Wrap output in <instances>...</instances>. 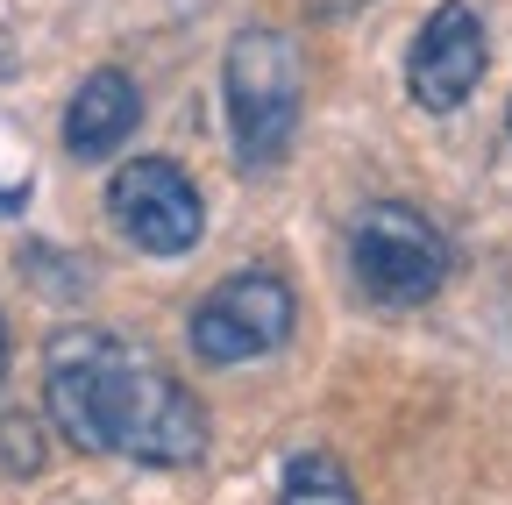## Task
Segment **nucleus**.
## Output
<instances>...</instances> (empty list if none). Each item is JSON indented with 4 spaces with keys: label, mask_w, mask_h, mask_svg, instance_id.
Returning <instances> with one entry per match:
<instances>
[{
    "label": "nucleus",
    "mask_w": 512,
    "mask_h": 505,
    "mask_svg": "<svg viewBox=\"0 0 512 505\" xmlns=\"http://www.w3.org/2000/svg\"><path fill=\"white\" fill-rule=\"evenodd\" d=\"M349 271L370 306H427L448 285V242L420 207L377 200L349 228Z\"/></svg>",
    "instance_id": "7ed1b4c3"
},
{
    "label": "nucleus",
    "mask_w": 512,
    "mask_h": 505,
    "mask_svg": "<svg viewBox=\"0 0 512 505\" xmlns=\"http://www.w3.org/2000/svg\"><path fill=\"white\" fill-rule=\"evenodd\" d=\"M292 321H299V299L278 271H235L192 306L185 335L200 363H256L292 342Z\"/></svg>",
    "instance_id": "20e7f679"
},
{
    "label": "nucleus",
    "mask_w": 512,
    "mask_h": 505,
    "mask_svg": "<svg viewBox=\"0 0 512 505\" xmlns=\"http://www.w3.org/2000/svg\"><path fill=\"white\" fill-rule=\"evenodd\" d=\"M278 505H363V498H356L349 470H342L328 449H306V456L285 463V491H278Z\"/></svg>",
    "instance_id": "6e6552de"
},
{
    "label": "nucleus",
    "mask_w": 512,
    "mask_h": 505,
    "mask_svg": "<svg viewBox=\"0 0 512 505\" xmlns=\"http://www.w3.org/2000/svg\"><path fill=\"white\" fill-rule=\"evenodd\" d=\"M43 406L57 420V434L86 456H128V463H200L207 449V413L178 377L150 356H136L114 335L72 328L50 342V370H43Z\"/></svg>",
    "instance_id": "f257e3e1"
},
{
    "label": "nucleus",
    "mask_w": 512,
    "mask_h": 505,
    "mask_svg": "<svg viewBox=\"0 0 512 505\" xmlns=\"http://www.w3.org/2000/svg\"><path fill=\"white\" fill-rule=\"evenodd\" d=\"M0 377H8V321H0Z\"/></svg>",
    "instance_id": "1a4fd4ad"
},
{
    "label": "nucleus",
    "mask_w": 512,
    "mask_h": 505,
    "mask_svg": "<svg viewBox=\"0 0 512 505\" xmlns=\"http://www.w3.org/2000/svg\"><path fill=\"white\" fill-rule=\"evenodd\" d=\"M107 214L114 228L150 249V257H185L192 242L207 235V207H200V185H192L171 157H136L107 178Z\"/></svg>",
    "instance_id": "39448f33"
},
{
    "label": "nucleus",
    "mask_w": 512,
    "mask_h": 505,
    "mask_svg": "<svg viewBox=\"0 0 512 505\" xmlns=\"http://www.w3.org/2000/svg\"><path fill=\"white\" fill-rule=\"evenodd\" d=\"M505 129H512V114H505Z\"/></svg>",
    "instance_id": "9d476101"
},
{
    "label": "nucleus",
    "mask_w": 512,
    "mask_h": 505,
    "mask_svg": "<svg viewBox=\"0 0 512 505\" xmlns=\"http://www.w3.org/2000/svg\"><path fill=\"white\" fill-rule=\"evenodd\" d=\"M228 129H235V164L242 171H278L292 136H299V107H306V72L299 50L278 29H242L228 43Z\"/></svg>",
    "instance_id": "f03ea898"
},
{
    "label": "nucleus",
    "mask_w": 512,
    "mask_h": 505,
    "mask_svg": "<svg viewBox=\"0 0 512 505\" xmlns=\"http://www.w3.org/2000/svg\"><path fill=\"white\" fill-rule=\"evenodd\" d=\"M136 121H143L136 79L114 72V65H100V72L79 79L72 107H64V150H72L79 164H100V157H114L128 136H136Z\"/></svg>",
    "instance_id": "0eeeda50"
},
{
    "label": "nucleus",
    "mask_w": 512,
    "mask_h": 505,
    "mask_svg": "<svg viewBox=\"0 0 512 505\" xmlns=\"http://www.w3.org/2000/svg\"><path fill=\"white\" fill-rule=\"evenodd\" d=\"M484 15L470 8V0H441V8L420 22V43H413V65H406V86L427 114H456L477 79H484Z\"/></svg>",
    "instance_id": "423d86ee"
}]
</instances>
